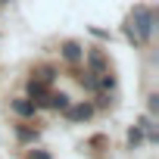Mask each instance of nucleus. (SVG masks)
Here are the masks:
<instances>
[{"label":"nucleus","instance_id":"1","mask_svg":"<svg viewBox=\"0 0 159 159\" xmlns=\"http://www.w3.org/2000/svg\"><path fill=\"white\" fill-rule=\"evenodd\" d=\"M91 106L88 103H81V106H66V116L72 119V122H84V119H91Z\"/></svg>","mask_w":159,"mask_h":159},{"label":"nucleus","instance_id":"2","mask_svg":"<svg viewBox=\"0 0 159 159\" xmlns=\"http://www.w3.org/2000/svg\"><path fill=\"white\" fill-rule=\"evenodd\" d=\"M88 62H91V69H94V75H106V59H103V53H91L88 56Z\"/></svg>","mask_w":159,"mask_h":159},{"label":"nucleus","instance_id":"3","mask_svg":"<svg viewBox=\"0 0 159 159\" xmlns=\"http://www.w3.org/2000/svg\"><path fill=\"white\" fill-rule=\"evenodd\" d=\"M13 109H16L19 116H34V103H31V100H16Z\"/></svg>","mask_w":159,"mask_h":159},{"label":"nucleus","instance_id":"4","mask_svg":"<svg viewBox=\"0 0 159 159\" xmlns=\"http://www.w3.org/2000/svg\"><path fill=\"white\" fill-rule=\"evenodd\" d=\"M62 56H66L69 62H75V59H81V47H78V44H66V50H62Z\"/></svg>","mask_w":159,"mask_h":159},{"label":"nucleus","instance_id":"5","mask_svg":"<svg viewBox=\"0 0 159 159\" xmlns=\"http://www.w3.org/2000/svg\"><path fill=\"white\" fill-rule=\"evenodd\" d=\"M28 159H50V156H47V153H31Z\"/></svg>","mask_w":159,"mask_h":159}]
</instances>
